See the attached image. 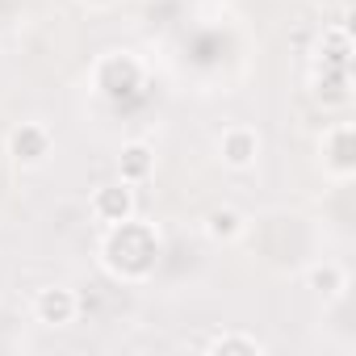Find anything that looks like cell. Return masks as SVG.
Masks as SVG:
<instances>
[{
  "instance_id": "obj_1",
  "label": "cell",
  "mask_w": 356,
  "mask_h": 356,
  "mask_svg": "<svg viewBox=\"0 0 356 356\" xmlns=\"http://www.w3.org/2000/svg\"><path fill=\"white\" fill-rule=\"evenodd\" d=\"M105 256L113 264V273L122 277H143L151 264H155V235L138 222H113V235L105 243Z\"/></svg>"
},
{
  "instance_id": "obj_2",
  "label": "cell",
  "mask_w": 356,
  "mask_h": 356,
  "mask_svg": "<svg viewBox=\"0 0 356 356\" xmlns=\"http://www.w3.org/2000/svg\"><path fill=\"white\" fill-rule=\"evenodd\" d=\"M138 80H143V67H138L130 55H109V59L101 63V72H97V84H101L109 97H126V92H134Z\"/></svg>"
},
{
  "instance_id": "obj_3",
  "label": "cell",
  "mask_w": 356,
  "mask_h": 356,
  "mask_svg": "<svg viewBox=\"0 0 356 356\" xmlns=\"http://www.w3.org/2000/svg\"><path fill=\"white\" fill-rule=\"evenodd\" d=\"M9 151H13L17 163H42L47 151H51V134H47L42 126L26 122V126H17V130L9 134Z\"/></svg>"
},
{
  "instance_id": "obj_4",
  "label": "cell",
  "mask_w": 356,
  "mask_h": 356,
  "mask_svg": "<svg viewBox=\"0 0 356 356\" xmlns=\"http://www.w3.org/2000/svg\"><path fill=\"white\" fill-rule=\"evenodd\" d=\"M92 210H97V218H105V222H126L130 210H134V197H130L126 185H105V189L92 197Z\"/></svg>"
},
{
  "instance_id": "obj_5",
  "label": "cell",
  "mask_w": 356,
  "mask_h": 356,
  "mask_svg": "<svg viewBox=\"0 0 356 356\" xmlns=\"http://www.w3.org/2000/svg\"><path fill=\"white\" fill-rule=\"evenodd\" d=\"M256 151H260V138H256L252 130L235 126V130L222 134V159H227L231 168H248V163L256 159Z\"/></svg>"
},
{
  "instance_id": "obj_6",
  "label": "cell",
  "mask_w": 356,
  "mask_h": 356,
  "mask_svg": "<svg viewBox=\"0 0 356 356\" xmlns=\"http://www.w3.org/2000/svg\"><path fill=\"white\" fill-rule=\"evenodd\" d=\"M34 310H38L42 323H72V314H76V293H72V289H42L38 302H34Z\"/></svg>"
},
{
  "instance_id": "obj_7",
  "label": "cell",
  "mask_w": 356,
  "mask_h": 356,
  "mask_svg": "<svg viewBox=\"0 0 356 356\" xmlns=\"http://www.w3.org/2000/svg\"><path fill=\"white\" fill-rule=\"evenodd\" d=\"M147 172H151V147L147 143H130L122 151V181L134 185V181H143Z\"/></svg>"
},
{
  "instance_id": "obj_8",
  "label": "cell",
  "mask_w": 356,
  "mask_h": 356,
  "mask_svg": "<svg viewBox=\"0 0 356 356\" xmlns=\"http://www.w3.org/2000/svg\"><path fill=\"white\" fill-rule=\"evenodd\" d=\"M214 239H235L239 231H243V218L235 214V210H214L210 214V227H206Z\"/></svg>"
},
{
  "instance_id": "obj_9",
  "label": "cell",
  "mask_w": 356,
  "mask_h": 356,
  "mask_svg": "<svg viewBox=\"0 0 356 356\" xmlns=\"http://www.w3.org/2000/svg\"><path fill=\"white\" fill-rule=\"evenodd\" d=\"M210 352H260V343H256V339H239V335H231V339H214Z\"/></svg>"
},
{
  "instance_id": "obj_10",
  "label": "cell",
  "mask_w": 356,
  "mask_h": 356,
  "mask_svg": "<svg viewBox=\"0 0 356 356\" xmlns=\"http://www.w3.org/2000/svg\"><path fill=\"white\" fill-rule=\"evenodd\" d=\"M310 281H314V285H331L327 293H335V289L343 285V273H339L335 264H327V268H314V273H310Z\"/></svg>"
},
{
  "instance_id": "obj_11",
  "label": "cell",
  "mask_w": 356,
  "mask_h": 356,
  "mask_svg": "<svg viewBox=\"0 0 356 356\" xmlns=\"http://www.w3.org/2000/svg\"><path fill=\"white\" fill-rule=\"evenodd\" d=\"M314 5H323V9H327V5H335V0H314Z\"/></svg>"
},
{
  "instance_id": "obj_12",
  "label": "cell",
  "mask_w": 356,
  "mask_h": 356,
  "mask_svg": "<svg viewBox=\"0 0 356 356\" xmlns=\"http://www.w3.org/2000/svg\"><path fill=\"white\" fill-rule=\"evenodd\" d=\"M92 5H105V0H92Z\"/></svg>"
}]
</instances>
